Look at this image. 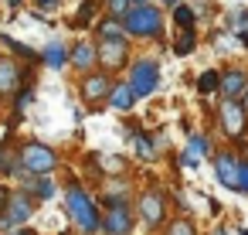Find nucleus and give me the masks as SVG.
Returning <instances> with one entry per match:
<instances>
[{"instance_id":"obj_1","label":"nucleus","mask_w":248,"mask_h":235,"mask_svg":"<svg viewBox=\"0 0 248 235\" xmlns=\"http://www.w3.org/2000/svg\"><path fill=\"white\" fill-rule=\"evenodd\" d=\"M65 211H68V218L82 228V232H99V225H102V218H99V211H95V204H92V198L78 187V184H72L68 187V194H65Z\"/></svg>"},{"instance_id":"obj_2","label":"nucleus","mask_w":248,"mask_h":235,"mask_svg":"<svg viewBox=\"0 0 248 235\" xmlns=\"http://www.w3.org/2000/svg\"><path fill=\"white\" fill-rule=\"evenodd\" d=\"M123 31L136 34V38H160L163 31V17L153 4H136L126 17H123Z\"/></svg>"},{"instance_id":"obj_3","label":"nucleus","mask_w":248,"mask_h":235,"mask_svg":"<svg viewBox=\"0 0 248 235\" xmlns=\"http://www.w3.org/2000/svg\"><path fill=\"white\" fill-rule=\"evenodd\" d=\"M156 85H160V65H156L153 58H140V62L129 68V89H133V96H136V99L153 96Z\"/></svg>"},{"instance_id":"obj_4","label":"nucleus","mask_w":248,"mask_h":235,"mask_svg":"<svg viewBox=\"0 0 248 235\" xmlns=\"http://www.w3.org/2000/svg\"><path fill=\"white\" fill-rule=\"evenodd\" d=\"M21 164L31 170V174H48V170H55V164H58V157H55V150H48L45 143H28L24 150H21Z\"/></svg>"},{"instance_id":"obj_5","label":"nucleus","mask_w":248,"mask_h":235,"mask_svg":"<svg viewBox=\"0 0 248 235\" xmlns=\"http://www.w3.org/2000/svg\"><path fill=\"white\" fill-rule=\"evenodd\" d=\"M245 116H248V109H245V102H238V99H224L221 102V113H217V119H221V126H224V133L228 136H241L245 133Z\"/></svg>"},{"instance_id":"obj_6","label":"nucleus","mask_w":248,"mask_h":235,"mask_svg":"<svg viewBox=\"0 0 248 235\" xmlns=\"http://www.w3.org/2000/svg\"><path fill=\"white\" fill-rule=\"evenodd\" d=\"M163 211H167V201H163L160 191H146V194L140 198V215H143V221H146L150 228H156V225L163 221Z\"/></svg>"},{"instance_id":"obj_7","label":"nucleus","mask_w":248,"mask_h":235,"mask_svg":"<svg viewBox=\"0 0 248 235\" xmlns=\"http://www.w3.org/2000/svg\"><path fill=\"white\" fill-rule=\"evenodd\" d=\"M102 232H109V235H129V228H133V211L126 208V204H119V208H109V215L102 218V225H99Z\"/></svg>"},{"instance_id":"obj_8","label":"nucleus","mask_w":248,"mask_h":235,"mask_svg":"<svg viewBox=\"0 0 248 235\" xmlns=\"http://www.w3.org/2000/svg\"><path fill=\"white\" fill-rule=\"evenodd\" d=\"M109 92H112V85H109V75L95 72V75H85V79H82V96H85L89 102L109 99Z\"/></svg>"},{"instance_id":"obj_9","label":"nucleus","mask_w":248,"mask_h":235,"mask_svg":"<svg viewBox=\"0 0 248 235\" xmlns=\"http://www.w3.org/2000/svg\"><path fill=\"white\" fill-rule=\"evenodd\" d=\"M238 167H241V160H234V157H228V153H221V157L214 160L217 181H221L224 187H231V191H238Z\"/></svg>"},{"instance_id":"obj_10","label":"nucleus","mask_w":248,"mask_h":235,"mask_svg":"<svg viewBox=\"0 0 248 235\" xmlns=\"http://www.w3.org/2000/svg\"><path fill=\"white\" fill-rule=\"evenodd\" d=\"M31 201H34L31 194H11V201H7V221H11V225L28 221V218L34 215V204H31Z\"/></svg>"},{"instance_id":"obj_11","label":"nucleus","mask_w":248,"mask_h":235,"mask_svg":"<svg viewBox=\"0 0 248 235\" xmlns=\"http://www.w3.org/2000/svg\"><path fill=\"white\" fill-rule=\"evenodd\" d=\"M99 62L106 68H119L126 62V41H102L99 45Z\"/></svg>"},{"instance_id":"obj_12","label":"nucleus","mask_w":248,"mask_h":235,"mask_svg":"<svg viewBox=\"0 0 248 235\" xmlns=\"http://www.w3.org/2000/svg\"><path fill=\"white\" fill-rule=\"evenodd\" d=\"M245 85H248V75H245L241 68H231V72L221 75V96H224V99H238V96L245 92Z\"/></svg>"},{"instance_id":"obj_13","label":"nucleus","mask_w":248,"mask_h":235,"mask_svg":"<svg viewBox=\"0 0 248 235\" xmlns=\"http://www.w3.org/2000/svg\"><path fill=\"white\" fill-rule=\"evenodd\" d=\"M95 62H99V51L92 45H75L72 48V65L75 68H92Z\"/></svg>"},{"instance_id":"obj_14","label":"nucleus","mask_w":248,"mask_h":235,"mask_svg":"<svg viewBox=\"0 0 248 235\" xmlns=\"http://www.w3.org/2000/svg\"><path fill=\"white\" fill-rule=\"evenodd\" d=\"M41 62H45L48 68H62V65L68 62V51H65V45H58V41H51V45L45 48V55H41Z\"/></svg>"},{"instance_id":"obj_15","label":"nucleus","mask_w":248,"mask_h":235,"mask_svg":"<svg viewBox=\"0 0 248 235\" xmlns=\"http://www.w3.org/2000/svg\"><path fill=\"white\" fill-rule=\"evenodd\" d=\"M109 102L116 106V109H133V102H136V96H133V89L129 85H112V92H109Z\"/></svg>"},{"instance_id":"obj_16","label":"nucleus","mask_w":248,"mask_h":235,"mask_svg":"<svg viewBox=\"0 0 248 235\" xmlns=\"http://www.w3.org/2000/svg\"><path fill=\"white\" fill-rule=\"evenodd\" d=\"M14 85H17V65L0 62V92H11Z\"/></svg>"},{"instance_id":"obj_17","label":"nucleus","mask_w":248,"mask_h":235,"mask_svg":"<svg viewBox=\"0 0 248 235\" xmlns=\"http://www.w3.org/2000/svg\"><path fill=\"white\" fill-rule=\"evenodd\" d=\"M129 11H133V0H106V14L112 21H123Z\"/></svg>"},{"instance_id":"obj_18","label":"nucleus","mask_w":248,"mask_h":235,"mask_svg":"<svg viewBox=\"0 0 248 235\" xmlns=\"http://www.w3.org/2000/svg\"><path fill=\"white\" fill-rule=\"evenodd\" d=\"M214 89H221V75L211 68V72H204V75L197 79V92H201V96H211Z\"/></svg>"},{"instance_id":"obj_19","label":"nucleus","mask_w":248,"mask_h":235,"mask_svg":"<svg viewBox=\"0 0 248 235\" xmlns=\"http://www.w3.org/2000/svg\"><path fill=\"white\" fill-rule=\"evenodd\" d=\"M129 143L136 147V153H140L143 160H156V150H153V143H150L143 133H133V136H129Z\"/></svg>"},{"instance_id":"obj_20","label":"nucleus","mask_w":248,"mask_h":235,"mask_svg":"<svg viewBox=\"0 0 248 235\" xmlns=\"http://www.w3.org/2000/svg\"><path fill=\"white\" fill-rule=\"evenodd\" d=\"M123 34H126V31H123L119 24H112V21H102V24H99V38H102V41H126Z\"/></svg>"},{"instance_id":"obj_21","label":"nucleus","mask_w":248,"mask_h":235,"mask_svg":"<svg viewBox=\"0 0 248 235\" xmlns=\"http://www.w3.org/2000/svg\"><path fill=\"white\" fill-rule=\"evenodd\" d=\"M173 21L187 31V28H194V11L187 7V4H177V11H173Z\"/></svg>"},{"instance_id":"obj_22","label":"nucleus","mask_w":248,"mask_h":235,"mask_svg":"<svg viewBox=\"0 0 248 235\" xmlns=\"http://www.w3.org/2000/svg\"><path fill=\"white\" fill-rule=\"evenodd\" d=\"M173 51H177V55H190V51H194V31H184L180 41L173 45Z\"/></svg>"},{"instance_id":"obj_23","label":"nucleus","mask_w":248,"mask_h":235,"mask_svg":"<svg viewBox=\"0 0 248 235\" xmlns=\"http://www.w3.org/2000/svg\"><path fill=\"white\" fill-rule=\"evenodd\" d=\"M92 14H95V0H82V7H78V24H89L92 21Z\"/></svg>"},{"instance_id":"obj_24","label":"nucleus","mask_w":248,"mask_h":235,"mask_svg":"<svg viewBox=\"0 0 248 235\" xmlns=\"http://www.w3.org/2000/svg\"><path fill=\"white\" fill-rule=\"evenodd\" d=\"M187 150H190L194 157H201V153H207V140L194 133V136H190V143H187Z\"/></svg>"},{"instance_id":"obj_25","label":"nucleus","mask_w":248,"mask_h":235,"mask_svg":"<svg viewBox=\"0 0 248 235\" xmlns=\"http://www.w3.org/2000/svg\"><path fill=\"white\" fill-rule=\"evenodd\" d=\"M167 235H194V225L180 218V221H173V225L167 228Z\"/></svg>"},{"instance_id":"obj_26","label":"nucleus","mask_w":248,"mask_h":235,"mask_svg":"<svg viewBox=\"0 0 248 235\" xmlns=\"http://www.w3.org/2000/svg\"><path fill=\"white\" fill-rule=\"evenodd\" d=\"M238 191L248 194V160H241V167H238Z\"/></svg>"},{"instance_id":"obj_27","label":"nucleus","mask_w":248,"mask_h":235,"mask_svg":"<svg viewBox=\"0 0 248 235\" xmlns=\"http://www.w3.org/2000/svg\"><path fill=\"white\" fill-rule=\"evenodd\" d=\"M180 164H184V167H190V170H194V167H197V164H201V157H194V153H190V150H187V153H184V157H180Z\"/></svg>"},{"instance_id":"obj_28","label":"nucleus","mask_w":248,"mask_h":235,"mask_svg":"<svg viewBox=\"0 0 248 235\" xmlns=\"http://www.w3.org/2000/svg\"><path fill=\"white\" fill-rule=\"evenodd\" d=\"M31 99H34V96H31V92H28V89H24V92H21V96H17V109H24V106H28V102H31Z\"/></svg>"},{"instance_id":"obj_29","label":"nucleus","mask_w":248,"mask_h":235,"mask_svg":"<svg viewBox=\"0 0 248 235\" xmlns=\"http://www.w3.org/2000/svg\"><path fill=\"white\" fill-rule=\"evenodd\" d=\"M7 201H11V194H7L4 187H0V208H7Z\"/></svg>"},{"instance_id":"obj_30","label":"nucleus","mask_w":248,"mask_h":235,"mask_svg":"<svg viewBox=\"0 0 248 235\" xmlns=\"http://www.w3.org/2000/svg\"><path fill=\"white\" fill-rule=\"evenodd\" d=\"M238 24H241V28H248V14H238Z\"/></svg>"},{"instance_id":"obj_31","label":"nucleus","mask_w":248,"mask_h":235,"mask_svg":"<svg viewBox=\"0 0 248 235\" xmlns=\"http://www.w3.org/2000/svg\"><path fill=\"white\" fill-rule=\"evenodd\" d=\"M241 45H245V48H248V31H241Z\"/></svg>"},{"instance_id":"obj_32","label":"nucleus","mask_w":248,"mask_h":235,"mask_svg":"<svg viewBox=\"0 0 248 235\" xmlns=\"http://www.w3.org/2000/svg\"><path fill=\"white\" fill-rule=\"evenodd\" d=\"M51 4H55V0H41V7H51Z\"/></svg>"},{"instance_id":"obj_33","label":"nucleus","mask_w":248,"mask_h":235,"mask_svg":"<svg viewBox=\"0 0 248 235\" xmlns=\"http://www.w3.org/2000/svg\"><path fill=\"white\" fill-rule=\"evenodd\" d=\"M17 235H28V228H21V232H17Z\"/></svg>"},{"instance_id":"obj_34","label":"nucleus","mask_w":248,"mask_h":235,"mask_svg":"<svg viewBox=\"0 0 248 235\" xmlns=\"http://www.w3.org/2000/svg\"><path fill=\"white\" fill-rule=\"evenodd\" d=\"M238 235H248V228H241V232H238Z\"/></svg>"},{"instance_id":"obj_35","label":"nucleus","mask_w":248,"mask_h":235,"mask_svg":"<svg viewBox=\"0 0 248 235\" xmlns=\"http://www.w3.org/2000/svg\"><path fill=\"white\" fill-rule=\"evenodd\" d=\"M214 235H224V228H217V232H214Z\"/></svg>"},{"instance_id":"obj_36","label":"nucleus","mask_w":248,"mask_h":235,"mask_svg":"<svg viewBox=\"0 0 248 235\" xmlns=\"http://www.w3.org/2000/svg\"><path fill=\"white\" fill-rule=\"evenodd\" d=\"M245 109H248V99H245Z\"/></svg>"}]
</instances>
